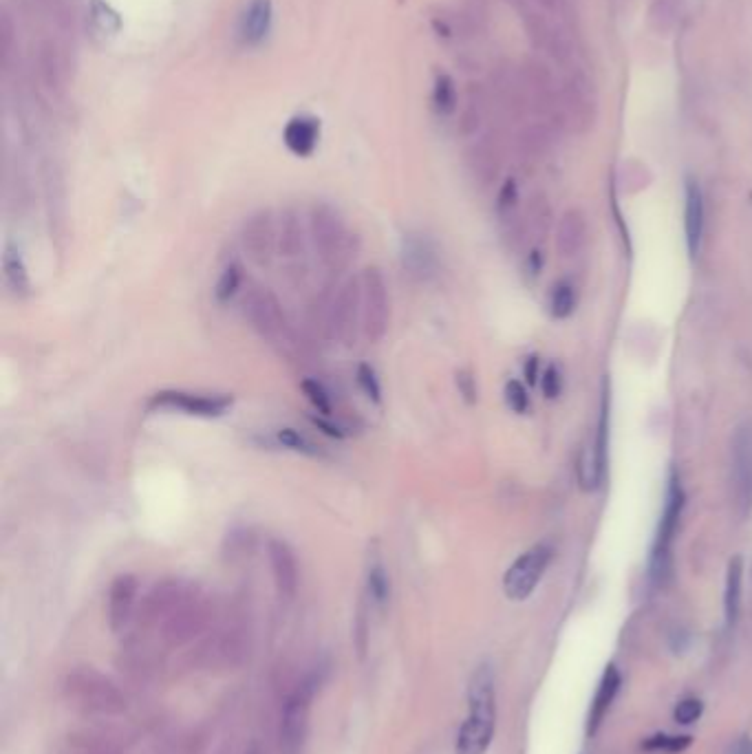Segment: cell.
Segmentation results:
<instances>
[{
    "label": "cell",
    "mask_w": 752,
    "mask_h": 754,
    "mask_svg": "<svg viewBox=\"0 0 752 754\" xmlns=\"http://www.w3.org/2000/svg\"><path fill=\"white\" fill-rule=\"evenodd\" d=\"M741 596H744V558H730L724 585V618L726 627L733 629L741 616Z\"/></svg>",
    "instance_id": "cell-25"
},
{
    "label": "cell",
    "mask_w": 752,
    "mask_h": 754,
    "mask_svg": "<svg viewBox=\"0 0 752 754\" xmlns=\"http://www.w3.org/2000/svg\"><path fill=\"white\" fill-rule=\"evenodd\" d=\"M267 558H270L272 578L276 594L283 602H292L298 594L300 572H298V558L294 554L292 545L283 538H270L267 543Z\"/></svg>",
    "instance_id": "cell-17"
},
{
    "label": "cell",
    "mask_w": 752,
    "mask_h": 754,
    "mask_svg": "<svg viewBox=\"0 0 752 754\" xmlns=\"http://www.w3.org/2000/svg\"><path fill=\"white\" fill-rule=\"evenodd\" d=\"M525 375H528V382L534 386L536 384V377H539V360L530 358V362L525 364Z\"/></svg>",
    "instance_id": "cell-44"
},
{
    "label": "cell",
    "mask_w": 752,
    "mask_h": 754,
    "mask_svg": "<svg viewBox=\"0 0 752 754\" xmlns=\"http://www.w3.org/2000/svg\"><path fill=\"white\" fill-rule=\"evenodd\" d=\"M702 713H704V704L700 702V699L689 697V699H682V702L675 706L673 717H675V721H678V724L689 726V724H693V721L700 719Z\"/></svg>",
    "instance_id": "cell-39"
},
{
    "label": "cell",
    "mask_w": 752,
    "mask_h": 754,
    "mask_svg": "<svg viewBox=\"0 0 752 754\" xmlns=\"http://www.w3.org/2000/svg\"><path fill=\"white\" fill-rule=\"evenodd\" d=\"M243 754H261L259 743H256V741H250V743H247L245 750H243Z\"/></svg>",
    "instance_id": "cell-45"
},
{
    "label": "cell",
    "mask_w": 752,
    "mask_h": 754,
    "mask_svg": "<svg viewBox=\"0 0 752 754\" xmlns=\"http://www.w3.org/2000/svg\"><path fill=\"white\" fill-rule=\"evenodd\" d=\"M201 591L199 585L184 578H164L148 591L142 598V605L137 607V624L142 631H155L170 613H175L181 605L197 596Z\"/></svg>",
    "instance_id": "cell-9"
},
{
    "label": "cell",
    "mask_w": 752,
    "mask_h": 754,
    "mask_svg": "<svg viewBox=\"0 0 752 754\" xmlns=\"http://www.w3.org/2000/svg\"><path fill=\"white\" fill-rule=\"evenodd\" d=\"M214 620H217V607H214V602L203 591H199L186 605H181L175 613H170L155 629V633L161 649L179 651L188 644L199 642L212 629Z\"/></svg>",
    "instance_id": "cell-6"
},
{
    "label": "cell",
    "mask_w": 752,
    "mask_h": 754,
    "mask_svg": "<svg viewBox=\"0 0 752 754\" xmlns=\"http://www.w3.org/2000/svg\"><path fill=\"white\" fill-rule=\"evenodd\" d=\"M541 389L547 400H556L563 391V371L558 364H550L541 377Z\"/></svg>",
    "instance_id": "cell-40"
},
{
    "label": "cell",
    "mask_w": 752,
    "mask_h": 754,
    "mask_svg": "<svg viewBox=\"0 0 752 754\" xmlns=\"http://www.w3.org/2000/svg\"><path fill=\"white\" fill-rule=\"evenodd\" d=\"M234 397L225 393H190V391H159L150 395L148 411H179L192 417H221L232 408Z\"/></svg>",
    "instance_id": "cell-12"
},
{
    "label": "cell",
    "mask_w": 752,
    "mask_h": 754,
    "mask_svg": "<svg viewBox=\"0 0 752 754\" xmlns=\"http://www.w3.org/2000/svg\"><path fill=\"white\" fill-rule=\"evenodd\" d=\"M730 754H752V739L739 737L733 746H730Z\"/></svg>",
    "instance_id": "cell-43"
},
{
    "label": "cell",
    "mask_w": 752,
    "mask_h": 754,
    "mask_svg": "<svg viewBox=\"0 0 752 754\" xmlns=\"http://www.w3.org/2000/svg\"><path fill=\"white\" fill-rule=\"evenodd\" d=\"M311 424H314L318 430H322V433H325L331 439H345V435H347L345 430H342L338 424L329 422V417H325V415H322V417H311Z\"/></svg>",
    "instance_id": "cell-42"
},
{
    "label": "cell",
    "mask_w": 752,
    "mask_h": 754,
    "mask_svg": "<svg viewBox=\"0 0 752 754\" xmlns=\"http://www.w3.org/2000/svg\"><path fill=\"white\" fill-rule=\"evenodd\" d=\"M497 728V688L490 664H479L468 684V717L457 732L455 754H486Z\"/></svg>",
    "instance_id": "cell-2"
},
{
    "label": "cell",
    "mask_w": 752,
    "mask_h": 754,
    "mask_svg": "<svg viewBox=\"0 0 752 754\" xmlns=\"http://www.w3.org/2000/svg\"><path fill=\"white\" fill-rule=\"evenodd\" d=\"M309 236L314 241L320 263L329 272L345 269L356 256V239L349 232L342 214L329 203H314L309 212Z\"/></svg>",
    "instance_id": "cell-5"
},
{
    "label": "cell",
    "mask_w": 752,
    "mask_h": 754,
    "mask_svg": "<svg viewBox=\"0 0 752 754\" xmlns=\"http://www.w3.org/2000/svg\"><path fill=\"white\" fill-rule=\"evenodd\" d=\"M243 311H245V318L250 320L252 329L259 333L263 340H267L270 344L292 342V333H289V322H287L285 311L270 289H263V287L250 289L243 300Z\"/></svg>",
    "instance_id": "cell-10"
},
{
    "label": "cell",
    "mask_w": 752,
    "mask_h": 754,
    "mask_svg": "<svg viewBox=\"0 0 752 754\" xmlns=\"http://www.w3.org/2000/svg\"><path fill=\"white\" fill-rule=\"evenodd\" d=\"M457 389H459V395L464 397V400L468 404H475L477 402V382H475V375H472L468 369H461L457 371Z\"/></svg>",
    "instance_id": "cell-41"
},
{
    "label": "cell",
    "mask_w": 752,
    "mask_h": 754,
    "mask_svg": "<svg viewBox=\"0 0 752 754\" xmlns=\"http://www.w3.org/2000/svg\"><path fill=\"white\" fill-rule=\"evenodd\" d=\"M554 558V549L547 543H536L528 552H523L514 563L508 567L506 576H503V591L512 602L528 600L534 589L539 587L541 578L545 576L547 567H550Z\"/></svg>",
    "instance_id": "cell-11"
},
{
    "label": "cell",
    "mask_w": 752,
    "mask_h": 754,
    "mask_svg": "<svg viewBox=\"0 0 752 754\" xmlns=\"http://www.w3.org/2000/svg\"><path fill=\"white\" fill-rule=\"evenodd\" d=\"M684 501L686 497H684L682 483L678 475H671L669 488H666L664 510L660 514L658 532H655L651 558H649V574L655 585H664L666 578H669L671 574V549H673L675 534H678V527L682 521Z\"/></svg>",
    "instance_id": "cell-7"
},
{
    "label": "cell",
    "mask_w": 752,
    "mask_h": 754,
    "mask_svg": "<svg viewBox=\"0 0 752 754\" xmlns=\"http://www.w3.org/2000/svg\"><path fill=\"white\" fill-rule=\"evenodd\" d=\"M285 146L296 157H309L320 142V122L316 117H294L283 131Z\"/></svg>",
    "instance_id": "cell-23"
},
{
    "label": "cell",
    "mask_w": 752,
    "mask_h": 754,
    "mask_svg": "<svg viewBox=\"0 0 752 754\" xmlns=\"http://www.w3.org/2000/svg\"><path fill=\"white\" fill-rule=\"evenodd\" d=\"M402 261H404V267L408 269V274L420 280L431 278L437 269V256H435L433 245L428 243V239H424L422 234L406 236Z\"/></svg>",
    "instance_id": "cell-22"
},
{
    "label": "cell",
    "mask_w": 752,
    "mask_h": 754,
    "mask_svg": "<svg viewBox=\"0 0 752 754\" xmlns=\"http://www.w3.org/2000/svg\"><path fill=\"white\" fill-rule=\"evenodd\" d=\"M272 0H252L241 20V38L247 45H259L270 34Z\"/></svg>",
    "instance_id": "cell-26"
},
{
    "label": "cell",
    "mask_w": 752,
    "mask_h": 754,
    "mask_svg": "<svg viewBox=\"0 0 752 754\" xmlns=\"http://www.w3.org/2000/svg\"><path fill=\"white\" fill-rule=\"evenodd\" d=\"M607 433H609V411H607V395H605L603 413H600V419H598L594 441L585 450L583 459H580V486H583V490H596L605 479Z\"/></svg>",
    "instance_id": "cell-18"
},
{
    "label": "cell",
    "mask_w": 752,
    "mask_h": 754,
    "mask_svg": "<svg viewBox=\"0 0 752 754\" xmlns=\"http://www.w3.org/2000/svg\"><path fill=\"white\" fill-rule=\"evenodd\" d=\"M252 651V629L243 613L225 618L219 627L210 629L188 653L190 669L208 673H230L241 669Z\"/></svg>",
    "instance_id": "cell-1"
},
{
    "label": "cell",
    "mask_w": 752,
    "mask_h": 754,
    "mask_svg": "<svg viewBox=\"0 0 752 754\" xmlns=\"http://www.w3.org/2000/svg\"><path fill=\"white\" fill-rule=\"evenodd\" d=\"M206 737L201 730H186L161 743L155 754H203Z\"/></svg>",
    "instance_id": "cell-29"
},
{
    "label": "cell",
    "mask_w": 752,
    "mask_h": 754,
    "mask_svg": "<svg viewBox=\"0 0 752 754\" xmlns=\"http://www.w3.org/2000/svg\"><path fill=\"white\" fill-rule=\"evenodd\" d=\"M300 391H303V395L307 397V402L316 408L318 415L331 417V413H333L331 395L318 380H314V377H305V380L300 382Z\"/></svg>",
    "instance_id": "cell-34"
},
{
    "label": "cell",
    "mask_w": 752,
    "mask_h": 754,
    "mask_svg": "<svg viewBox=\"0 0 752 754\" xmlns=\"http://www.w3.org/2000/svg\"><path fill=\"white\" fill-rule=\"evenodd\" d=\"M733 459V494L739 516L752 514V419L735 428L730 441Z\"/></svg>",
    "instance_id": "cell-13"
},
{
    "label": "cell",
    "mask_w": 752,
    "mask_h": 754,
    "mask_svg": "<svg viewBox=\"0 0 752 754\" xmlns=\"http://www.w3.org/2000/svg\"><path fill=\"white\" fill-rule=\"evenodd\" d=\"M243 252L254 265L267 267L278 250V230L270 210H261L245 221L241 230Z\"/></svg>",
    "instance_id": "cell-15"
},
{
    "label": "cell",
    "mask_w": 752,
    "mask_h": 754,
    "mask_svg": "<svg viewBox=\"0 0 752 754\" xmlns=\"http://www.w3.org/2000/svg\"><path fill=\"white\" fill-rule=\"evenodd\" d=\"M691 737L689 735H664V732H658V735H651L642 741V748L649 752H666V754H680L686 748L691 746Z\"/></svg>",
    "instance_id": "cell-33"
},
{
    "label": "cell",
    "mask_w": 752,
    "mask_h": 754,
    "mask_svg": "<svg viewBox=\"0 0 752 754\" xmlns=\"http://www.w3.org/2000/svg\"><path fill=\"white\" fill-rule=\"evenodd\" d=\"M704 195L700 183L693 177H686L684 181V236H686V250L689 256L695 258L702 250L704 239Z\"/></svg>",
    "instance_id": "cell-20"
},
{
    "label": "cell",
    "mask_w": 752,
    "mask_h": 754,
    "mask_svg": "<svg viewBox=\"0 0 752 754\" xmlns=\"http://www.w3.org/2000/svg\"><path fill=\"white\" fill-rule=\"evenodd\" d=\"M254 545V534L247 530V527H236L228 536H225L223 543V556L228 560H239L245 558L247 552H252Z\"/></svg>",
    "instance_id": "cell-35"
},
{
    "label": "cell",
    "mask_w": 752,
    "mask_h": 754,
    "mask_svg": "<svg viewBox=\"0 0 752 754\" xmlns=\"http://www.w3.org/2000/svg\"><path fill=\"white\" fill-rule=\"evenodd\" d=\"M356 377H358V384H360L362 393L367 395L373 404H380L382 402V384H380V377H378V373H375L373 366L367 364V362L358 364Z\"/></svg>",
    "instance_id": "cell-37"
},
{
    "label": "cell",
    "mask_w": 752,
    "mask_h": 754,
    "mask_svg": "<svg viewBox=\"0 0 752 754\" xmlns=\"http://www.w3.org/2000/svg\"><path fill=\"white\" fill-rule=\"evenodd\" d=\"M128 741L113 728H80L62 739L58 754H126Z\"/></svg>",
    "instance_id": "cell-16"
},
{
    "label": "cell",
    "mask_w": 752,
    "mask_h": 754,
    "mask_svg": "<svg viewBox=\"0 0 752 754\" xmlns=\"http://www.w3.org/2000/svg\"><path fill=\"white\" fill-rule=\"evenodd\" d=\"M62 697L75 713L87 717H120L128 708L122 688L93 666H75L64 675Z\"/></svg>",
    "instance_id": "cell-3"
},
{
    "label": "cell",
    "mask_w": 752,
    "mask_h": 754,
    "mask_svg": "<svg viewBox=\"0 0 752 754\" xmlns=\"http://www.w3.org/2000/svg\"><path fill=\"white\" fill-rule=\"evenodd\" d=\"M331 333L345 344H353L362 331V285L360 278H349L329 307Z\"/></svg>",
    "instance_id": "cell-14"
},
{
    "label": "cell",
    "mask_w": 752,
    "mask_h": 754,
    "mask_svg": "<svg viewBox=\"0 0 752 754\" xmlns=\"http://www.w3.org/2000/svg\"><path fill=\"white\" fill-rule=\"evenodd\" d=\"M362 285V336L371 344L384 340L391 327V294L380 267H367L360 276Z\"/></svg>",
    "instance_id": "cell-8"
},
{
    "label": "cell",
    "mask_w": 752,
    "mask_h": 754,
    "mask_svg": "<svg viewBox=\"0 0 752 754\" xmlns=\"http://www.w3.org/2000/svg\"><path fill=\"white\" fill-rule=\"evenodd\" d=\"M243 285V267L239 263H230L228 267L223 269L219 280H217V287H214V298L219 300V303H230V300L236 296V292H239Z\"/></svg>",
    "instance_id": "cell-32"
},
{
    "label": "cell",
    "mask_w": 752,
    "mask_h": 754,
    "mask_svg": "<svg viewBox=\"0 0 752 754\" xmlns=\"http://www.w3.org/2000/svg\"><path fill=\"white\" fill-rule=\"evenodd\" d=\"M574 309H576L574 287L572 283H567V280H561V283L554 285L550 294V314L554 320H565L574 314Z\"/></svg>",
    "instance_id": "cell-31"
},
{
    "label": "cell",
    "mask_w": 752,
    "mask_h": 754,
    "mask_svg": "<svg viewBox=\"0 0 752 754\" xmlns=\"http://www.w3.org/2000/svg\"><path fill=\"white\" fill-rule=\"evenodd\" d=\"M364 598L369 605L384 611L391 602V576L380 556H371L367 565V580H364Z\"/></svg>",
    "instance_id": "cell-27"
},
{
    "label": "cell",
    "mask_w": 752,
    "mask_h": 754,
    "mask_svg": "<svg viewBox=\"0 0 752 754\" xmlns=\"http://www.w3.org/2000/svg\"><path fill=\"white\" fill-rule=\"evenodd\" d=\"M278 252L287 261H294V258H300L305 252V230L294 210H287L283 214L281 228H278Z\"/></svg>",
    "instance_id": "cell-28"
},
{
    "label": "cell",
    "mask_w": 752,
    "mask_h": 754,
    "mask_svg": "<svg viewBox=\"0 0 752 754\" xmlns=\"http://www.w3.org/2000/svg\"><path fill=\"white\" fill-rule=\"evenodd\" d=\"M433 102H435V109L437 113L442 115H450L455 111V104H457V93H455V84L453 80L448 78V75H439L437 78V84H435V95H433Z\"/></svg>",
    "instance_id": "cell-36"
},
{
    "label": "cell",
    "mask_w": 752,
    "mask_h": 754,
    "mask_svg": "<svg viewBox=\"0 0 752 754\" xmlns=\"http://www.w3.org/2000/svg\"><path fill=\"white\" fill-rule=\"evenodd\" d=\"M276 444L283 446L292 452H298V455L305 457H322L325 450H322L318 444H314L307 435L300 433L296 428H281L276 430Z\"/></svg>",
    "instance_id": "cell-30"
},
{
    "label": "cell",
    "mask_w": 752,
    "mask_h": 754,
    "mask_svg": "<svg viewBox=\"0 0 752 754\" xmlns=\"http://www.w3.org/2000/svg\"><path fill=\"white\" fill-rule=\"evenodd\" d=\"M322 682H325V666H316L300 677L285 697L281 724H278V752L281 754H303L309 735L311 706Z\"/></svg>",
    "instance_id": "cell-4"
},
{
    "label": "cell",
    "mask_w": 752,
    "mask_h": 754,
    "mask_svg": "<svg viewBox=\"0 0 752 754\" xmlns=\"http://www.w3.org/2000/svg\"><path fill=\"white\" fill-rule=\"evenodd\" d=\"M503 393H506V404L512 408L514 413H517V415L528 413L530 395H528V391H525V386L519 380H510L506 384V391H503Z\"/></svg>",
    "instance_id": "cell-38"
},
{
    "label": "cell",
    "mask_w": 752,
    "mask_h": 754,
    "mask_svg": "<svg viewBox=\"0 0 752 754\" xmlns=\"http://www.w3.org/2000/svg\"><path fill=\"white\" fill-rule=\"evenodd\" d=\"M3 278H5L9 294H12L14 298L25 300L31 296V278H29L27 263L18 247L12 243H7L3 252Z\"/></svg>",
    "instance_id": "cell-24"
},
{
    "label": "cell",
    "mask_w": 752,
    "mask_h": 754,
    "mask_svg": "<svg viewBox=\"0 0 752 754\" xmlns=\"http://www.w3.org/2000/svg\"><path fill=\"white\" fill-rule=\"evenodd\" d=\"M620 684H622V677H620V671L616 669V664H607L603 677H600V684L596 688V695L592 699V706H589V713H587V728H585L587 737H594L600 730V726H603V721L611 710V704L616 702Z\"/></svg>",
    "instance_id": "cell-21"
},
{
    "label": "cell",
    "mask_w": 752,
    "mask_h": 754,
    "mask_svg": "<svg viewBox=\"0 0 752 754\" xmlns=\"http://www.w3.org/2000/svg\"><path fill=\"white\" fill-rule=\"evenodd\" d=\"M139 583L133 574H120L109 587V627L113 633H124L137 613Z\"/></svg>",
    "instance_id": "cell-19"
}]
</instances>
